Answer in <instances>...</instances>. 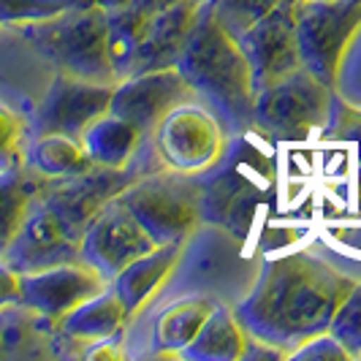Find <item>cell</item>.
<instances>
[{
    "mask_svg": "<svg viewBox=\"0 0 361 361\" xmlns=\"http://www.w3.org/2000/svg\"><path fill=\"white\" fill-rule=\"evenodd\" d=\"M199 215L207 223L245 234L253 220V188L239 180V188H234V193H231L228 174L217 177L212 185H201Z\"/></svg>",
    "mask_w": 361,
    "mask_h": 361,
    "instance_id": "obj_21",
    "label": "cell"
},
{
    "mask_svg": "<svg viewBox=\"0 0 361 361\" xmlns=\"http://www.w3.org/2000/svg\"><path fill=\"white\" fill-rule=\"evenodd\" d=\"M130 321L120 296L111 288H104L101 293L90 296L79 307H73L60 324V334L68 340H82V343H106L114 337L123 326Z\"/></svg>",
    "mask_w": 361,
    "mask_h": 361,
    "instance_id": "obj_16",
    "label": "cell"
},
{
    "mask_svg": "<svg viewBox=\"0 0 361 361\" xmlns=\"http://www.w3.org/2000/svg\"><path fill=\"white\" fill-rule=\"evenodd\" d=\"M359 209H361V171H359Z\"/></svg>",
    "mask_w": 361,
    "mask_h": 361,
    "instance_id": "obj_33",
    "label": "cell"
},
{
    "mask_svg": "<svg viewBox=\"0 0 361 361\" xmlns=\"http://www.w3.org/2000/svg\"><path fill=\"white\" fill-rule=\"evenodd\" d=\"M133 0H73V8H101V11H117L128 8Z\"/></svg>",
    "mask_w": 361,
    "mask_h": 361,
    "instance_id": "obj_31",
    "label": "cell"
},
{
    "mask_svg": "<svg viewBox=\"0 0 361 361\" xmlns=\"http://www.w3.org/2000/svg\"><path fill=\"white\" fill-rule=\"evenodd\" d=\"M288 359H318V361H348L350 353L345 350V345L329 334V331H321L315 337H310L307 343H302L299 348H293L288 353Z\"/></svg>",
    "mask_w": 361,
    "mask_h": 361,
    "instance_id": "obj_29",
    "label": "cell"
},
{
    "mask_svg": "<svg viewBox=\"0 0 361 361\" xmlns=\"http://www.w3.org/2000/svg\"><path fill=\"white\" fill-rule=\"evenodd\" d=\"M22 38L60 73L98 85H117L109 57L106 11L68 8L63 14L33 25H19Z\"/></svg>",
    "mask_w": 361,
    "mask_h": 361,
    "instance_id": "obj_3",
    "label": "cell"
},
{
    "mask_svg": "<svg viewBox=\"0 0 361 361\" xmlns=\"http://www.w3.org/2000/svg\"><path fill=\"white\" fill-rule=\"evenodd\" d=\"M104 288H109L106 280L82 261L22 271L19 274V307L33 312L36 318L60 324L73 307H79L82 302H87Z\"/></svg>",
    "mask_w": 361,
    "mask_h": 361,
    "instance_id": "obj_11",
    "label": "cell"
},
{
    "mask_svg": "<svg viewBox=\"0 0 361 361\" xmlns=\"http://www.w3.org/2000/svg\"><path fill=\"white\" fill-rule=\"evenodd\" d=\"M133 180H139L130 169H104L92 166L76 177H63V180H47L36 193V204H41L54 223L79 242L87 231L92 217L104 209V204L120 196Z\"/></svg>",
    "mask_w": 361,
    "mask_h": 361,
    "instance_id": "obj_7",
    "label": "cell"
},
{
    "mask_svg": "<svg viewBox=\"0 0 361 361\" xmlns=\"http://www.w3.org/2000/svg\"><path fill=\"white\" fill-rule=\"evenodd\" d=\"M212 307L215 305L209 299H182L169 305L155 321V345L166 353H180L199 334Z\"/></svg>",
    "mask_w": 361,
    "mask_h": 361,
    "instance_id": "obj_22",
    "label": "cell"
},
{
    "mask_svg": "<svg viewBox=\"0 0 361 361\" xmlns=\"http://www.w3.org/2000/svg\"><path fill=\"white\" fill-rule=\"evenodd\" d=\"M209 6L215 11V17L220 19V25L236 38L261 14H267L274 3L271 0H209Z\"/></svg>",
    "mask_w": 361,
    "mask_h": 361,
    "instance_id": "obj_27",
    "label": "cell"
},
{
    "mask_svg": "<svg viewBox=\"0 0 361 361\" xmlns=\"http://www.w3.org/2000/svg\"><path fill=\"white\" fill-rule=\"evenodd\" d=\"M44 177H38L30 166H14L8 171H0V258L8 253L14 236L19 234L30 201L44 185Z\"/></svg>",
    "mask_w": 361,
    "mask_h": 361,
    "instance_id": "obj_20",
    "label": "cell"
},
{
    "mask_svg": "<svg viewBox=\"0 0 361 361\" xmlns=\"http://www.w3.org/2000/svg\"><path fill=\"white\" fill-rule=\"evenodd\" d=\"M188 101H196V92L182 73L177 68H161L120 79L111 90L109 111L139 128L142 136H149L171 109Z\"/></svg>",
    "mask_w": 361,
    "mask_h": 361,
    "instance_id": "obj_13",
    "label": "cell"
},
{
    "mask_svg": "<svg viewBox=\"0 0 361 361\" xmlns=\"http://www.w3.org/2000/svg\"><path fill=\"white\" fill-rule=\"evenodd\" d=\"M329 334H334L345 345L350 359L361 356V280L340 302V307L329 324Z\"/></svg>",
    "mask_w": 361,
    "mask_h": 361,
    "instance_id": "obj_24",
    "label": "cell"
},
{
    "mask_svg": "<svg viewBox=\"0 0 361 361\" xmlns=\"http://www.w3.org/2000/svg\"><path fill=\"white\" fill-rule=\"evenodd\" d=\"M353 3H361V0H353Z\"/></svg>",
    "mask_w": 361,
    "mask_h": 361,
    "instance_id": "obj_34",
    "label": "cell"
},
{
    "mask_svg": "<svg viewBox=\"0 0 361 361\" xmlns=\"http://www.w3.org/2000/svg\"><path fill=\"white\" fill-rule=\"evenodd\" d=\"M73 8V0H0V25H33Z\"/></svg>",
    "mask_w": 361,
    "mask_h": 361,
    "instance_id": "obj_25",
    "label": "cell"
},
{
    "mask_svg": "<svg viewBox=\"0 0 361 361\" xmlns=\"http://www.w3.org/2000/svg\"><path fill=\"white\" fill-rule=\"evenodd\" d=\"M177 71L196 95L212 101V106L236 128H253V76L236 38L220 25L209 0H204L188 41L177 57Z\"/></svg>",
    "mask_w": 361,
    "mask_h": 361,
    "instance_id": "obj_2",
    "label": "cell"
},
{
    "mask_svg": "<svg viewBox=\"0 0 361 361\" xmlns=\"http://www.w3.org/2000/svg\"><path fill=\"white\" fill-rule=\"evenodd\" d=\"M356 283L315 255H283L261 269L255 288L234 315L247 337L280 348L288 359L293 348L329 331L340 302Z\"/></svg>",
    "mask_w": 361,
    "mask_h": 361,
    "instance_id": "obj_1",
    "label": "cell"
},
{
    "mask_svg": "<svg viewBox=\"0 0 361 361\" xmlns=\"http://www.w3.org/2000/svg\"><path fill=\"white\" fill-rule=\"evenodd\" d=\"M324 139L329 142H348L356 147L361 163V109L348 104L345 98H331V111L324 126Z\"/></svg>",
    "mask_w": 361,
    "mask_h": 361,
    "instance_id": "obj_26",
    "label": "cell"
},
{
    "mask_svg": "<svg viewBox=\"0 0 361 361\" xmlns=\"http://www.w3.org/2000/svg\"><path fill=\"white\" fill-rule=\"evenodd\" d=\"M25 166H30L44 180H63L87 171L95 163L90 161L79 139L63 133H41L25 147Z\"/></svg>",
    "mask_w": 361,
    "mask_h": 361,
    "instance_id": "obj_18",
    "label": "cell"
},
{
    "mask_svg": "<svg viewBox=\"0 0 361 361\" xmlns=\"http://www.w3.org/2000/svg\"><path fill=\"white\" fill-rule=\"evenodd\" d=\"M247 345V331L236 315L223 305H215L199 334L180 350L182 359L190 361H239Z\"/></svg>",
    "mask_w": 361,
    "mask_h": 361,
    "instance_id": "obj_17",
    "label": "cell"
},
{
    "mask_svg": "<svg viewBox=\"0 0 361 361\" xmlns=\"http://www.w3.org/2000/svg\"><path fill=\"white\" fill-rule=\"evenodd\" d=\"M271 3H274V0H271Z\"/></svg>",
    "mask_w": 361,
    "mask_h": 361,
    "instance_id": "obj_35",
    "label": "cell"
},
{
    "mask_svg": "<svg viewBox=\"0 0 361 361\" xmlns=\"http://www.w3.org/2000/svg\"><path fill=\"white\" fill-rule=\"evenodd\" d=\"M152 133L161 161L182 174H196L212 166L223 152V130L217 120L193 101L171 109Z\"/></svg>",
    "mask_w": 361,
    "mask_h": 361,
    "instance_id": "obj_9",
    "label": "cell"
},
{
    "mask_svg": "<svg viewBox=\"0 0 361 361\" xmlns=\"http://www.w3.org/2000/svg\"><path fill=\"white\" fill-rule=\"evenodd\" d=\"M25 123L14 109L0 104V171L25 163Z\"/></svg>",
    "mask_w": 361,
    "mask_h": 361,
    "instance_id": "obj_28",
    "label": "cell"
},
{
    "mask_svg": "<svg viewBox=\"0 0 361 361\" xmlns=\"http://www.w3.org/2000/svg\"><path fill=\"white\" fill-rule=\"evenodd\" d=\"M204 0H180L158 14L147 17L145 38L139 49L133 52L128 76L147 71H161V68H174L182 47L188 41V33L199 17V8Z\"/></svg>",
    "mask_w": 361,
    "mask_h": 361,
    "instance_id": "obj_14",
    "label": "cell"
},
{
    "mask_svg": "<svg viewBox=\"0 0 361 361\" xmlns=\"http://www.w3.org/2000/svg\"><path fill=\"white\" fill-rule=\"evenodd\" d=\"M334 90L305 66L258 87L253 98V128L269 139L296 142L324 128Z\"/></svg>",
    "mask_w": 361,
    "mask_h": 361,
    "instance_id": "obj_5",
    "label": "cell"
},
{
    "mask_svg": "<svg viewBox=\"0 0 361 361\" xmlns=\"http://www.w3.org/2000/svg\"><path fill=\"white\" fill-rule=\"evenodd\" d=\"M174 3H180V0H133L130 6L139 8V11L147 14V17H152V14H158V11L169 8V6H174Z\"/></svg>",
    "mask_w": 361,
    "mask_h": 361,
    "instance_id": "obj_32",
    "label": "cell"
},
{
    "mask_svg": "<svg viewBox=\"0 0 361 361\" xmlns=\"http://www.w3.org/2000/svg\"><path fill=\"white\" fill-rule=\"evenodd\" d=\"M201 185L182 171H158L128 185L117 196L155 245H182L201 220Z\"/></svg>",
    "mask_w": 361,
    "mask_h": 361,
    "instance_id": "obj_4",
    "label": "cell"
},
{
    "mask_svg": "<svg viewBox=\"0 0 361 361\" xmlns=\"http://www.w3.org/2000/svg\"><path fill=\"white\" fill-rule=\"evenodd\" d=\"M114 85H98L87 79H76L60 73L52 79L44 101L38 104L33 117V136L41 133H63L82 142V133L98 120L109 114Z\"/></svg>",
    "mask_w": 361,
    "mask_h": 361,
    "instance_id": "obj_12",
    "label": "cell"
},
{
    "mask_svg": "<svg viewBox=\"0 0 361 361\" xmlns=\"http://www.w3.org/2000/svg\"><path fill=\"white\" fill-rule=\"evenodd\" d=\"M19 305V271L0 258V312Z\"/></svg>",
    "mask_w": 361,
    "mask_h": 361,
    "instance_id": "obj_30",
    "label": "cell"
},
{
    "mask_svg": "<svg viewBox=\"0 0 361 361\" xmlns=\"http://www.w3.org/2000/svg\"><path fill=\"white\" fill-rule=\"evenodd\" d=\"M236 44L250 66L253 90L302 68L296 44V0H274L267 14L236 36Z\"/></svg>",
    "mask_w": 361,
    "mask_h": 361,
    "instance_id": "obj_8",
    "label": "cell"
},
{
    "mask_svg": "<svg viewBox=\"0 0 361 361\" xmlns=\"http://www.w3.org/2000/svg\"><path fill=\"white\" fill-rule=\"evenodd\" d=\"M180 253L182 245H155L149 253L139 255L128 267H123V271L109 283V288L120 296L130 318L139 315L147 302L161 290V286L177 267Z\"/></svg>",
    "mask_w": 361,
    "mask_h": 361,
    "instance_id": "obj_15",
    "label": "cell"
},
{
    "mask_svg": "<svg viewBox=\"0 0 361 361\" xmlns=\"http://www.w3.org/2000/svg\"><path fill=\"white\" fill-rule=\"evenodd\" d=\"M152 247L155 242L114 196L92 217L87 231L79 239V261L92 267L106 283H111L123 271V267H128L133 258L149 253Z\"/></svg>",
    "mask_w": 361,
    "mask_h": 361,
    "instance_id": "obj_10",
    "label": "cell"
},
{
    "mask_svg": "<svg viewBox=\"0 0 361 361\" xmlns=\"http://www.w3.org/2000/svg\"><path fill=\"white\" fill-rule=\"evenodd\" d=\"M109 25V57L117 79H126L133 52L139 49L142 38H145L147 27V14H142L139 8L128 6V8H117L106 14Z\"/></svg>",
    "mask_w": 361,
    "mask_h": 361,
    "instance_id": "obj_23",
    "label": "cell"
},
{
    "mask_svg": "<svg viewBox=\"0 0 361 361\" xmlns=\"http://www.w3.org/2000/svg\"><path fill=\"white\" fill-rule=\"evenodd\" d=\"M142 130L126 123L117 114H104L82 133V147L95 166L104 169H126L136 147L142 145Z\"/></svg>",
    "mask_w": 361,
    "mask_h": 361,
    "instance_id": "obj_19",
    "label": "cell"
},
{
    "mask_svg": "<svg viewBox=\"0 0 361 361\" xmlns=\"http://www.w3.org/2000/svg\"><path fill=\"white\" fill-rule=\"evenodd\" d=\"M361 27V3L296 0V44L302 66L334 87L348 44Z\"/></svg>",
    "mask_w": 361,
    "mask_h": 361,
    "instance_id": "obj_6",
    "label": "cell"
}]
</instances>
